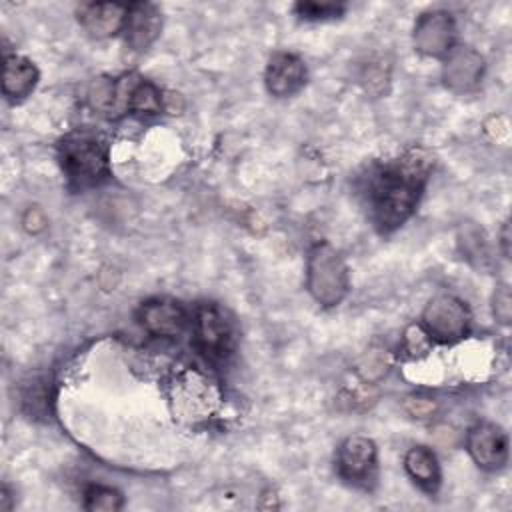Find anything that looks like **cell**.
<instances>
[{"instance_id": "1", "label": "cell", "mask_w": 512, "mask_h": 512, "mask_svg": "<svg viewBox=\"0 0 512 512\" xmlns=\"http://www.w3.org/2000/svg\"><path fill=\"white\" fill-rule=\"evenodd\" d=\"M434 158L422 146L408 148L400 158L378 166L368 176V204L380 232H392L414 212Z\"/></svg>"}, {"instance_id": "2", "label": "cell", "mask_w": 512, "mask_h": 512, "mask_svg": "<svg viewBox=\"0 0 512 512\" xmlns=\"http://www.w3.org/2000/svg\"><path fill=\"white\" fill-rule=\"evenodd\" d=\"M58 158L74 188H90L110 174L108 148L90 132H70L58 144Z\"/></svg>"}, {"instance_id": "3", "label": "cell", "mask_w": 512, "mask_h": 512, "mask_svg": "<svg viewBox=\"0 0 512 512\" xmlns=\"http://www.w3.org/2000/svg\"><path fill=\"white\" fill-rule=\"evenodd\" d=\"M306 288L310 296L326 308L338 306L348 294V266L340 252L328 242L316 244L308 254Z\"/></svg>"}, {"instance_id": "4", "label": "cell", "mask_w": 512, "mask_h": 512, "mask_svg": "<svg viewBox=\"0 0 512 512\" xmlns=\"http://www.w3.org/2000/svg\"><path fill=\"white\" fill-rule=\"evenodd\" d=\"M194 340L206 358L222 360L234 348V326L216 304H202L196 312Z\"/></svg>"}, {"instance_id": "5", "label": "cell", "mask_w": 512, "mask_h": 512, "mask_svg": "<svg viewBox=\"0 0 512 512\" xmlns=\"http://www.w3.org/2000/svg\"><path fill=\"white\" fill-rule=\"evenodd\" d=\"M424 330L440 342L460 340L468 332L470 314L462 300L450 294H440L428 302L422 314Z\"/></svg>"}, {"instance_id": "6", "label": "cell", "mask_w": 512, "mask_h": 512, "mask_svg": "<svg viewBox=\"0 0 512 512\" xmlns=\"http://www.w3.org/2000/svg\"><path fill=\"white\" fill-rule=\"evenodd\" d=\"M456 24L450 12L430 10L414 24V46L424 56H444L454 48Z\"/></svg>"}, {"instance_id": "7", "label": "cell", "mask_w": 512, "mask_h": 512, "mask_svg": "<svg viewBox=\"0 0 512 512\" xmlns=\"http://www.w3.org/2000/svg\"><path fill=\"white\" fill-rule=\"evenodd\" d=\"M140 76L124 74L120 78L100 76L88 86V104L108 118H118L130 112V96Z\"/></svg>"}, {"instance_id": "8", "label": "cell", "mask_w": 512, "mask_h": 512, "mask_svg": "<svg viewBox=\"0 0 512 512\" xmlns=\"http://www.w3.org/2000/svg\"><path fill=\"white\" fill-rule=\"evenodd\" d=\"M338 474L352 484L366 486L376 474V446L366 436L346 438L336 456Z\"/></svg>"}, {"instance_id": "9", "label": "cell", "mask_w": 512, "mask_h": 512, "mask_svg": "<svg viewBox=\"0 0 512 512\" xmlns=\"http://www.w3.org/2000/svg\"><path fill=\"white\" fill-rule=\"evenodd\" d=\"M466 448L472 460L486 470H498L508 460V436L498 424L492 422H480L470 428Z\"/></svg>"}, {"instance_id": "10", "label": "cell", "mask_w": 512, "mask_h": 512, "mask_svg": "<svg viewBox=\"0 0 512 512\" xmlns=\"http://www.w3.org/2000/svg\"><path fill=\"white\" fill-rule=\"evenodd\" d=\"M484 74V58L470 46H456L446 54L442 78L446 88L464 94L472 92Z\"/></svg>"}, {"instance_id": "11", "label": "cell", "mask_w": 512, "mask_h": 512, "mask_svg": "<svg viewBox=\"0 0 512 512\" xmlns=\"http://www.w3.org/2000/svg\"><path fill=\"white\" fill-rule=\"evenodd\" d=\"M142 328L158 338H174L186 326V310L170 298H152L138 312Z\"/></svg>"}, {"instance_id": "12", "label": "cell", "mask_w": 512, "mask_h": 512, "mask_svg": "<svg viewBox=\"0 0 512 512\" xmlns=\"http://www.w3.org/2000/svg\"><path fill=\"white\" fill-rule=\"evenodd\" d=\"M264 82L272 96H292L306 84V66L296 54L276 52L266 66Z\"/></svg>"}, {"instance_id": "13", "label": "cell", "mask_w": 512, "mask_h": 512, "mask_svg": "<svg viewBox=\"0 0 512 512\" xmlns=\"http://www.w3.org/2000/svg\"><path fill=\"white\" fill-rule=\"evenodd\" d=\"M128 4L120 2H90L78 8V22L94 38H108L124 30Z\"/></svg>"}, {"instance_id": "14", "label": "cell", "mask_w": 512, "mask_h": 512, "mask_svg": "<svg viewBox=\"0 0 512 512\" xmlns=\"http://www.w3.org/2000/svg\"><path fill=\"white\" fill-rule=\"evenodd\" d=\"M160 28H162V14L158 6L150 2L128 4L124 36H126V44L132 50L136 52L146 50L158 38Z\"/></svg>"}, {"instance_id": "15", "label": "cell", "mask_w": 512, "mask_h": 512, "mask_svg": "<svg viewBox=\"0 0 512 512\" xmlns=\"http://www.w3.org/2000/svg\"><path fill=\"white\" fill-rule=\"evenodd\" d=\"M36 82H38V70L30 60H26L18 54L4 56L2 92L8 98L20 100V98L28 96L34 90Z\"/></svg>"}, {"instance_id": "16", "label": "cell", "mask_w": 512, "mask_h": 512, "mask_svg": "<svg viewBox=\"0 0 512 512\" xmlns=\"http://www.w3.org/2000/svg\"><path fill=\"white\" fill-rule=\"evenodd\" d=\"M404 468L408 476L424 490L432 492L440 482V466L432 450L424 446H414L404 456Z\"/></svg>"}, {"instance_id": "17", "label": "cell", "mask_w": 512, "mask_h": 512, "mask_svg": "<svg viewBox=\"0 0 512 512\" xmlns=\"http://www.w3.org/2000/svg\"><path fill=\"white\" fill-rule=\"evenodd\" d=\"M162 108H164V98L160 90L152 82L138 78L130 96V112L136 116H154V114H160Z\"/></svg>"}, {"instance_id": "18", "label": "cell", "mask_w": 512, "mask_h": 512, "mask_svg": "<svg viewBox=\"0 0 512 512\" xmlns=\"http://www.w3.org/2000/svg\"><path fill=\"white\" fill-rule=\"evenodd\" d=\"M84 506L92 512H116L124 506L122 494L108 486H90L84 494Z\"/></svg>"}, {"instance_id": "19", "label": "cell", "mask_w": 512, "mask_h": 512, "mask_svg": "<svg viewBox=\"0 0 512 512\" xmlns=\"http://www.w3.org/2000/svg\"><path fill=\"white\" fill-rule=\"evenodd\" d=\"M296 14L306 18V20H324L342 14L344 6L342 4H332V2H298L294 6Z\"/></svg>"}, {"instance_id": "20", "label": "cell", "mask_w": 512, "mask_h": 512, "mask_svg": "<svg viewBox=\"0 0 512 512\" xmlns=\"http://www.w3.org/2000/svg\"><path fill=\"white\" fill-rule=\"evenodd\" d=\"M430 346V336L420 326H410L406 330V348L410 354H424Z\"/></svg>"}, {"instance_id": "21", "label": "cell", "mask_w": 512, "mask_h": 512, "mask_svg": "<svg viewBox=\"0 0 512 512\" xmlns=\"http://www.w3.org/2000/svg\"><path fill=\"white\" fill-rule=\"evenodd\" d=\"M510 314H512V306H510V290L506 284L498 286L494 292V316L502 322L508 324L510 322Z\"/></svg>"}, {"instance_id": "22", "label": "cell", "mask_w": 512, "mask_h": 512, "mask_svg": "<svg viewBox=\"0 0 512 512\" xmlns=\"http://www.w3.org/2000/svg\"><path fill=\"white\" fill-rule=\"evenodd\" d=\"M406 410L414 416V418H428L434 414L436 404L430 398H422V396H412L406 400Z\"/></svg>"}, {"instance_id": "23", "label": "cell", "mask_w": 512, "mask_h": 512, "mask_svg": "<svg viewBox=\"0 0 512 512\" xmlns=\"http://www.w3.org/2000/svg\"><path fill=\"white\" fill-rule=\"evenodd\" d=\"M46 216H44V212L40 210V208H28L26 212H24V216H22V226H24V230L26 232H30V234H38V232H42L44 228H46Z\"/></svg>"}, {"instance_id": "24", "label": "cell", "mask_w": 512, "mask_h": 512, "mask_svg": "<svg viewBox=\"0 0 512 512\" xmlns=\"http://www.w3.org/2000/svg\"><path fill=\"white\" fill-rule=\"evenodd\" d=\"M0 498H2V502H0V508H2V510H10V508H12V504L8 502V498H10V492H8V488H6V486L2 488V496H0Z\"/></svg>"}, {"instance_id": "25", "label": "cell", "mask_w": 512, "mask_h": 512, "mask_svg": "<svg viewBox=\"0 0 512 512\" xmlns=\"http://www.w3.org/2000/svg\"><path fill=\"white\" fill-rule=\"evenodd\" d=\"M502 246H504V254L508 258V254H510V250H508V224H504V228H502Z\"/></svg>"}]
</instances>
